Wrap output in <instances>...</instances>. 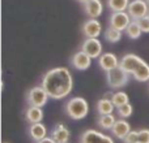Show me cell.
Wrapping results in <instances>:
<instances>
[{
    "instance_id": "obj_1",
    "label": "cell",
    "mask_w": 149,
    "mask_h": 143,
    "mask_svg": "<svg viewBox=\"0 0 149 143\" xmlns=\"http://www.w3.org/2000/svg\"><path fill=\"white\" fill-rule=\"evenodd\" d=\"M42 87L51 99H64L73 90V77L67 68H54L43 76Z\"/></svg>"
},
{
    "instance_id": "obj_2",
    "label": "cell",
    "mask_w": 149,
    "mask_h": 143,
    "mask_svg": "<svg viewBox=\"0 0 149 143\" xmlns=\"http://www.w3.org/2000/svg\"><path fill=\"white\" fill-rule=\"evenodd\" d=\"M120 65L137 82L149 81V64L135 54H127L120 59Z\"/></svg>"
},
{
    "instance_id": "obj_3",
    "label": "cell",
    "mask_w": 149,
    "mask_h": 143,
    "mask_svg": "<svg viewBox=\"0 0 149 143\" xmlns=\"http://www.w3.org/2000/svg\"><path fill=\"white\" fill-rule=\"evenodd\" d=\"M65 115L72 120H82L89 113V104L86 99L81 96L71 98L64 105Z\"/></svg>"
},
{
    "instance_id": "obj_4",
    "label": "cell",
    "mask_w": 149,
    "mask_h": 143,
    "mask_svg": "<svg viewBox=\"0 0 149 143\" xmlns=\"http://www.w3.org/2000/svg\"><path fill=\"white\" fill-rule=\"evenodd\" d=\"M130 81V74L127 73L123 68L119 67L106 72V82L111 89H122Z\"/></svg>"
},
{
    "instance_id": "obj_5",
    "label": "cell",
    "mask_w": 149,
    "mask_h": 143,
    "mask_svg": "<svg viewBox=\"0 0 149 143\" xmlns=\"http://www.w3.org/2000/svg\"><path fill=\"white\" fill-rule=\"evenodd\" d=\"M49 94L42 86H34L28 91L26 95V100H28L29 105H34V107H43L46 105L47 100H49Z\"/></svg>"
},
{
    "instance_id": "obj_6",
    "label": "cell",
    "mask_w": 149,
    "mask_h": 143,
    "mask_svg": "<svg viewBox=\"0 0 149 143\" xmlns=\"http://www.w3.org/2000/svg\"><path fill=\"white\" fill-rule=\"evenodd\" d=\"M132 18L130 16V13L127 10H122V12H113L109 18V22H110V26L118 29L120 31H126L127 26L131 23Z\"/></svg>"
},
{
    "instance_id": "obj_7",
    "label": "cell",
    "mask_w": 149,
    "mask_h": 143,
    "mask_svg": "<svg viewBox=\"0 0 149 143\" xmlns=\"http://www.w3.org/2000/svg\"><path fill=\"white\" fill-rule=\"evenodd\" d=\"M127 12L130 13L132 20H139L149 14V5L147 0H132L128 5Z\"/></svg>"
},
{
    "instance_id": "obj_8",
    "label": "cell",
    "mask_w": 149,
    "mask_h": 143,
    "mask_svg": "<svg viewBox=\"0 0 149 143\" xmlns=\"http://www.w3.org/2000/svg\"><path fill=\"white\" fill-rule=\"evenodd\" d=\"M81 143H115L111 137L100 133L93 129H88L81 134Z\"/></svg>"
},
{
    "instance_id": "obj_9",
    "label": "cell",
    "mask_w": 149,
    "mask_h": 143,
    "mask_svg": "<svg viewBox=\"0 0 149 143\" xmlns=\"http://www.w3.org/2000/svg\"><path fill=\"white\" fill-rule=\"evenodd\" d=\"M81 50L86 52L92 59H98L102 55V43L98 38H86L82 43Z\"/></svg>"
},
{
    "instance_id": "obj_10",
    "label": "cell",
    "mask_w": 149,
    "mask_h": 143,
    "mask_svg": "<svg viewBox=\"0 0 149 143\" xmlns=\"http://www.w3.org/2000/svg\"><path fill=\"white\" fill-rule=\"evenodd\" d=\"M81 30L86 38H98L102 34V23L97 18H89L84 22Z\"/></svg>"
},
{
    "instance_id": "obj_11",
    "label": "cell",
    "mask_w": 149,
    "mask_h": 143,
    "mask_svg": "<svg viewBox=\"0 0 149 143\" xmlns=\"http://www.w3.org/2000/svg\"><path fill=\"white\" fill-rule=\"evenodd\" d=\"M92 60L93 59L86 54V52L80 50V51H77L72 56L71 64H72V67L77 70H86V69H89L90 65H92Z\"/></svg>"
},
{
    "instance_id": "obj_12",
    "label": "cell",
    "mask_w": 149,
    "mask_h": 143,
    "mask_svg": "<svg viewBox=\"0 0 149 143\" xmlns=\"http://www.w3.org/2000/svg\"><path fill=\"white\" fill-rule=\"evenodd\" d=\"M119 64H120V60L113 52H105V54H102L98 57V65H100L101 69L105 72H109L114 69V68L119 67Z\"/></svg>"
},
{
    "instance_id": "obj_13",
    "label": "cell",
    "mask_w": 149,
    "mask_h": 143,
    "mask_svg": "<svg viewBox=\"0 0 149 143\" xmlns=\"http://www.w3.org/2000/svg\"><path fill=\"white\" fill-rule=\"evenodd\" d=\"M51 137L56 143H67L71 138V131H70V129L67 128V125L59 122L52 128Z\"/></svg>"
},
{
    "instance_id": "obj_14",
    "label": "cell",
    "mask_w": 149,
    "mask_h": 143,
    "mask_svg": "<svg viewBox=\"0 0 149 143\" xmlns=\"http://www.w3.org/2000/svg\"><path fill=\"white\" fill-rule=\"evenodd\" d=\"M130 131H131V125H130L128 121H126V118H119V120H116V122L114 124L113 129H111L113 135L118 139H122V141L126 138Z\"/></svg>"
},
{
    "instance_id": "obj_15",
    "label": "cell",
    "mask_w": 149,
    "mask_h": 143,
    "mask_svg": "<svg viewBox=\"0 0 149 143\" xmlns=\"http://www.w3.org/2000/svg\"><path fill=\"white\" fill-rule=\"evenodd\" d=\"M84 10L89 18H98L103 12V4L101 0H90L89 3L84 4Z\"/></svg>"
},
{
    "instance_id": "obj_16",
    "label": "cell",
    "mask_w": 149,
    "mask_h": 143,
    "mask_svg": "<svg viewBox=\"0 0 149 143\" xmlns=\"http://www.w3.org/2000/svg\"><path fill=\"white\" fill-rule=\"evenodd\" d=\"M29 135L33 141H41V139L47 137V128L42 122H36L30 124L29 126Z\"/></svg>"
},
{
    "instance_id": "obj_17",
    "label": "cell",
    "mask_w": 149,
    "mask_h": 143,
    "mask_svg": "<svg viewBox=\"0 0 149 143\" xmlns=\"http://www.w3.org/2000/svg\"><path fill=\"white\" fill-rule=\"evenodd\" d=\"M25 118L30 124L36 122H42L43 120V111L41 107H34V105H29L25 111Z\"/></svg>"
},
{
    "instance_id": "obj_18",
    "label": "cell",
    "mask_w": 149,
    "mask_h": 143,
    "mask_svg": "<svg viewBox=\"0 0 149 143\" xmlns=\"http://www.w3.org/2000/svg\"><path fill=\"white\" fill-rule=\"evenodd\" d=\"M115 105H114L113 100L107 99V98H102L97 102V112L100 115H111L115 111Z\"/></svg>"
},
{
    "instance_id": "obj_19",
    "label": "cell",
    "mask_w": 149,
    "mask_h": 143,
    "mask_svg": "<svg viewBox=\"0 0 149 143\" xmlns=\"http://www.w3.org/2000/svg\"><path fill=\"white\" fill-rule=\"evenodd\" d=\"M115 122H116V120L113 113L111 115H100V117L97 120L98 126L101 129H105V130H111Z\"/></svg>"
},
{
    "instance_id": "obj_20",
    "label": "cell",
    "mask_w": 149,
    "mask_h": 143,
    "mask_svg": "<svg viewBox=\"0 0 149 143\" xmlns=\"http://www.w3.org/2000/svg\"><path fill=\"white\" fill-rule=\"evenodd\" d=\"M105 39L109 42V43H118L119 41L123 36V31L118 30V29L113 28V26H109L105 30Z\"/></svg>"
},
{
    "instance_id": "obj_21",
    "label": "cell",
    "mask_w": 149,
    "mask_h": 143,
    "mask_svg": "<svg viewBox=\"0 0 149 143\" xmlns=\"http://www.w3.org/2000/svg\"><path fill=\"white\" fill-rule=\"evenodd\" d=\"M130 3V0H107V7L111 12H122L128 9Z\"/></svg>"
},
{
    "instance_id": "obj_22",
    "label": "cell",
    "mask_w": 149,
    "mask_h": 143,
    "mask_svg": "<svg viewBox=\"0 0 149 143\" xmlns=\"http://www.w3.org/2000/svg\"><path fill=\"white\" fill-rule=\"evenodd\" d=\"M141 34H143V31H141V29H140V26L137 25L136 21L132 20L131 23H130L126 29V35L131 39H139L140 36H141Z\"/></svg>"
},
{
    "instance_id": "obj_23",
    "label": "cell",
    "mask_w": 149,
    "mask_h": 143,
    "mask_svg": "<svg viewBox=\"0 0 149 143\" xmlns=\"http://www.w3.org/2000/svg\"><path fill=\"white\" fill-rule=\"evenodd\" d=\"M111 100H113L114 105H115L116 108H119V107H122V105L130 103L128 95H127V92H124V91H116V92H114Z\"/></svg>"
},
{
    "instance_id": "obj_24",
    "label": "cell",
    "mask_w": 149,
    "mask_h": 143,
    "mask_svg": "<svg viewBox=\"0 0 149 143\" xmlns=\"http://www.w3.org/2000/svg\"><path fill=\"white\" fill-rule=\"evenodd\" d=\"M116 113H118V116L120 118H128V117H131L132 113H134L132 104L127 103V104H124V105H122V107L116 108Z\"/></svg>"
},
{
    "instance_id": "obj_25",
    "label": "cell",
    "mask_w": 149,
    "mask_h": 143,
    "mask_svg": "<svg viewBox=\"0 0 149 143\" xmlns=\"http://www.w3.org/2000/svg\"><path fill=\"white\" fill-rule=\"evenodd\" d=\"M135 21H136L137 25L140 26V29H141L143 33L149 34V14L145 16V17L139 18V20H135Z\"/></svg>"
},
{
    "instance_id": "obj_26",
    "label": "cell",
    "mask_w": 149,
    "mask_h": 143,
    "mask_svg": "<svg viewBox=\"0 0 149 143\" xmlns=\"http://www.w3.org/2000/svg\"><path fill=\"white\" fill-rule=\"evenodd\" d=\"M137 143H149V129L137 130Z\"/></svg>"
},
{
    "instance_id": "obj_27",
    "label": "cell",
    "mask_w": 149,
    "mask_h": 143,
    "mask_svg": "<svg viewBox=\"0 0 149 143\" xmlns=\"http://www.w3.org/2000/svg\"><path fill=\"white\" fill-rule=\"evenodd\" d=\"M124 143H137V130H131L123 139Z\"/></svg>"
},
{
    "instance_id": "obj_28",
    "label": "cell",
    "mask_w": 149,
    "mask_h": 143,
    "mask_svg": "<svg viewBox=\"0 0 149 143\" xmlns=\"http://www.w3.org/2000/svg\"><path fill=\"white\" fill-rule=\"evenodd\" d=\"M36 143H56V142L52 139V137H46V138L41 139V141H37Z\"/></svg>"
},
{
    "instance_id": "obj_29",
    "label": "cell",
    "mask_w": 149,
    "mask_h": 143,
    "mask_svg": "<svg viewBox=\"0 0 149 143\" xmlns=\"http://www.w3.org/2000/svg\"><path fill=\"white\" fill-rule=\"evenodd\" d=\"M76 1H79L80 4H82V5H84V4H86V3H89L90 0H76Z\"/></svg>"
},
{
    "instance_id": "obj_30",
    "label": "cell",
    "mask_w": 149,
    "mask_h": 143,
    "mask_svg": "<svg viewBox=\"0 0 149 143\" xmlns=\"http://www.w3.org/2000/svg\"><path fill=\"white\" fill-rule=\"evenodd\" d=\"M147 3H148V5H149V0H147Z\"/></svg>"
},
{
    "instance_id": "obj_31",
    "label": "cell",
    "mask_w": 149,
    "mask_h": 143,
    "mask_svg": "<svg viewBox=\"0 0 149 143\" xmlns=\"http://www.w3.org/2000/svg\"><path fill=\"white\" fill-rule=\"evenodd\" d=\"M4 143H8V142H4Z\"/></svg>"
},
{
    "instance_id": "obj_32",
    "label": "cell",
    "mask_w": 149,
    "mask_h": 143,
    "mask_svg": "<svg viewBox=\"0 0 149 143\" xmlns=\"http://www.w3.org/2000/svg\"><path fill=\"white\" fill-rule=\"evenodd\" d=\"M67 143H70V142H67Z\"/></svg>"
}]
</instances>
